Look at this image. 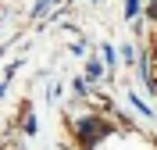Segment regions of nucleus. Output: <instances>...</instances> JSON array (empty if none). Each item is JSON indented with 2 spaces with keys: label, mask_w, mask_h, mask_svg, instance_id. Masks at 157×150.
I'll use <instances>...</instances> for the list:
<instances>
[{
  "label": "nucleus",
  "mask_w": 157,
  "mask_h": 150,
  "mask_svg": "<svg viewBox=\"0 0 157 150\" xmlns=\"http://www.w3.org/2000/svg\"><path fill=\"white\" fill-rule=\"evenodd\" d=\"M128 100H132V107H136V111H139V114H143V118H150V121H154V107H150L147 100H139V97H136V93H128Z\"/></svg>",
  "instance_id": "3"
},
{
  "label": "nucleus",
  "mask_w": 157,
  "mask_h": 150,
  "mask_svg": "<svg viewBox=\"0 0 157 150\" xmlns=\"http://www.w3.org/2000/svg\"><path fill=\"white\" fill-rule=\"evenodd\" d=\"M50 7H54V0H36V7H32V18H43Z\"/></svg>",
  "instance_id": "5"
},
{
  "label": "nucleus",
  "mask_w": 157,
  "mask_h": 150,
  "mask_svg": "<svg viewBox=\"0 0 157 150\" xmlns=\"http://www.w3.org/2000/svg\"><path fill=\"white\" fill-rule=\"evenodd\" d=\"M93 4H97V0H93Z\"/></svg>",
  "instance_id": "10"
},
{
  "label": "nucleus",
  "mask_w": 157,
  "mask_h": 150,
  "mask_svg": "<svg viewBox=\"0 0 157 150\" xmlns=\"http://www.w3.org/2000/svg\"><path fill=\"white\" fill-rule=\"evenodd\" d=\"M71 93H75V97H89V82L86 79H75L71 82Z\"/></svg>",
  "instance_id": "6"
},
{
  "label": "nucleus",
  "mask_w": 157,
  "mask_h": 150,
  "mask_svg": "<svg viewBox=\"0 0 157 150\" xmlns=\"http://www.w3.org/2000/svg\"><path fill=\"white\" fill-rule=\"evenodd\" d=\"M139 11H143V0H125V11H121V14H125V21H132Z\"/></svg>",
  "instance_id": "4"
},
{
  "label": "nucleus",
  "mask_w": 157,
  "mask_h": 150,
  "mask_svg": "<svg viewBox=\"0 0 157 150\" xmlns=\"http://www.w3.org/2000/svg\"><path fill=\"white\" fill-rule=\"evenodd\" d=\"M4 93H7V82H4V79H0V97H4Z\"/></svg>",
  "instance_id": "9"
},
{
  "label": "nucleus",
  "mask_w": 157,
  "mask_h": 150,
  "mask_svg": "<svg viewBox=\"0 0 157 150\" xmlns=\"http://www.w3.org/2000/svg\"><path fill=\"white\" fill-rule=\"evenodd\" d=\"M75 129H78V143H82L86 150H93V143H100V140L111 132V125H107L104 118H82Z\"/></svg>",
  "instance_id": "1"
},
{
  "label": "nucleus",
  "mask_w": 157,
  "mask_h": 150,
  "mask_svg": "<svg viewBox=\"0 0 157 150\" xmlns=\"http://www.w3.org/2000/svg\"><path fill=\"white\" fill-rule=\"evenodd\" d=\"M147 14H150V18L157 21V0H147Z\"/></svg>",
  "instance_id": "8"
},
{
  "label": "nucleus",
  "mask_w": 157,
  "mask_h": 150,
  "mask_svg": "<svg viewBox=\"0 0 157 150\" xmlns=\"http://www.w3.org/2000/svg\"><path fill=\"white\" fill-rule=\"evenodd\" d=\"M104 64H107V68H114V64H118V54H114V47H104Z\"/></svg>",
  "instance_id": "7"
},
{
  "label": "nucleus",
  "mask_w": 157,
  "mask_h": 150,
  "mask_svg": "<svg viewBox=\"0 0 157 150\" xmlns=\"http://www.w3.org/2000/svg\"><path fill=\"white\" fill-rule=\"evenodd\" d=\"M100 75H104V64H100L97 57H89V61H86V75H82V79H86V82H97Z\"/></svg>",
  "instance_id": "2"
}]
</instances>
